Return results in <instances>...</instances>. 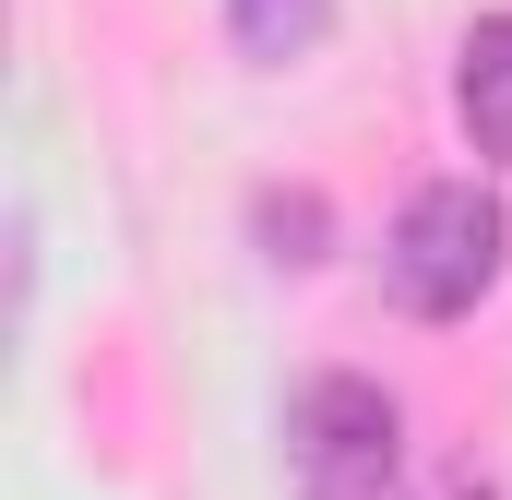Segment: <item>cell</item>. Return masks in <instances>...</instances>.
Wrapping results in <instances>:
<instances>
[{
  "mask_svg": "<svg viewBox=\"0 0 512 500\" xmlns=\"http://www.w3.org/2000/svg\"><path fill=\"white\" fill-rule=\"evenodd\" d=\"M322 24H334V0H227V36L251 60H310Z\"/></svg>",
  "mask_w": 512,
  "mask_h": 500,
  "instance_id": "277c9868",
  "label": "cell"
},
{
  "mask_svg": "<svg viewBox=\"0 0 512 500\" xmlns=\"http://www.w3.org/2000/svg\"><path fill=\"white\" fill-rule=\"evenodd\" d=\"M441 500H489V489H477V477H453V489H441Z\"/></svg>",
  "mask_w": 512,
  "mask_h": 500,
  "instance_id": "8992f818",
  "label": "cell"
},
{
  "mask_svg": "<svg viewBox=\"0 0 512 500\" xmlns=\"http://www.w3.org/2000/svg\"><path fill=\"white\" fill-rule=\"evenodd\" d=\"M501 262H512L501 191L429 179V191L393 215V239H382V286H393V310H417V322H465V310L501 286Z\"/></svg>",
  "mask_w": 512,
  "mask_h": 500,
  "instance_id": "6da1fadb",
  "label": "cell"
},
{
  "mask_svg": "<svg viewBox=\"0 0 512 500\" xmlns=\"http://www.w3.org/2000/svg\"><path fill=\"white\" fill-rule=\"evenodd\" d=\"M393 465H405V417H393L382 381L322 370V381L286 393V477H298V500H382Z\"/></svg>",
  "mask_w": 512,
  "mask_h": 500,
  "instance_id": "7a4b0ae2",
  "label": "cell"
},
{
  "mask_svg": "<svg viewBox=\"0 0 512 500\" xmlns=\"http://www.w3.org/2000/svg\"><path fill=\"white\" fill-rule=\"evenodd\" d=\"M453 108H465V131H477V155L512 167V12H489V24L453 48Z\"/></svg>",
  "mask_w": 512,
  "mask_h": 500,
  "instance_id": "3957f363",
  "label": "cell"
},
{
  "mask_svg": "<svg viewBox=\"0 0 512 500\" xmlns=\"http://www.w3.org/2000/svg\"><path fill=\"white\" fill-rule=\"evenodd\" d=\"M262 239H298V262H310V239H322V203H262Z\"/></svg>",
  "mask_w": 512,
  "mask_h": 500,
  "instance_id": "5b68a950",
  "label": "cell"
}]
</instances>
